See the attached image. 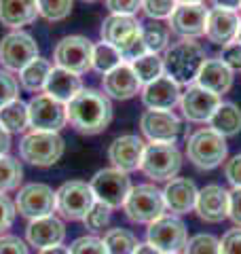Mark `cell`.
Masks as SVG:
<instances>
[{
	"label": "cell",
	"mask_w": 241,
	"mask_h": 254,
	"mask_svg": "<svg viewBox=\"0 0 241 254\" xmlns=\"http://www.w3.org/2000/svg\"><path fill=\"white\" fill-rule=\"evenodd\" d=\"M214 9H227V11H237L241 9V0H212Z\"/></svg>",
	"instance_id": "cell-49"
},
{
	"label": "cell",
	"mask_w": 241,
	"mask_h": 254,
	"mask_svg": "<svg viewBox=\"0 0 241 254\" xmlns=\"http://www.w3.org/2000/svg\"><path fill=\"white\" fill-rule=\"evenodd\" d=\"M233 81H235V72L229 66H224L220 58H212L205 60V64L201 66L195 85L203 87V89L216 95H224L233 87Z\"/></svg>",
	"instance_id": "cell-25"
},
{
	"label": "cell",
	"mask_w": 241,
	"mask_h": 254,
	"mask_svg": "<svg viewBox=\"0 0 241 254\" xmlns=\"http://www.w3.org/2000/svg\"><path fill=\"white\" fill-rule=\"evenodd\" d=\"M38 58V45L34 36L23 30H13L0 41V64L6 72H19Z\"/></svg>",
	"instance_id": "cell-11"
},
{
	"label": "cell",
	"mask_w": 241,
	"mask_h": 254,
	"mask_svg": "<svg viewBox=\"0 0 241 254\" xmlns=\"http://www.w3.org/2000/svg\"><path fill=\"white\" fill-rule=\"evenodd\" d=\"M68 123L78 133L98 136L112 121V104L110 98L98 89H80L66 104Z\"/></svg>",
	"instance_id": "cell-1"
},
{
	"label": "cell",
	"mask_w": 241,
	"mask_h": 254,
	"mask_svg": "<svg viewBox=\"0 0 241 254\" xmlns=\"http://www.w3.org/2000/svg\"><path fill=\"white\" fill-rule=\"evenodd\" d=\"M53 70V64L45 58H34L26 68L19 70V83L26 91L30 93H38L40 89H45V83H47V76Z\"/></svg>",
	"instance_id": "cell-29"
},
{
	"label": "cell",
	"mask_w": 241,
	"mask_h": 254,
	"mask_svg": "<svg viewBox=\"0 0 241 254\" xmlns=\"http://www.w3.org/2000/svg\"><path fill=\"white\" fill-rule=\"evenodd\" d=\"M140 129L150 142H165L176 144L180 136L182 121L172 110H144L140 117Z\"/></svg>",
	"instance_id": "cell-16"
},
{
	"label": "cell",
	"mask_w": 241,
	"mask_h": 254,
	"mask_svg": "<svg viewBox=\"0 0 241 254\" xmlns=\"http://www.w3.org/2000/svg\"><path fill=\"white\" fill-rule=\"evenodd\" d=\"M210 129L220 133L222 138H233L241 131V108L233 102H220L210 119Z\"/></svg>",
	"instance_id": "cell-28"
},
{
	"label": "cell",
	"mask_w": 241,
	"mask_h": 254,
	"mask_svg": "<svg viewBox=\"0 0 241 254\" xmlns=\"http://www.w3.org/2000/svg\"><path fill=\"white\" fill-rule=\"evenodd\" d=\"M125 216L131 222H140V225H150L152 220L163 216L165 201L163 193L155 185H138L131 187L129 195L123 203Z\"/></svg>",
	"instance_id": "cell-5"
},
{
	"label": "cell",
	"mask_w": 241,
	"mask_h": 254,
	"mask_svg": "<svg viewBox=\"0 0 241 254\" xmlns=\"http://www.w3.org/2000/svg\"><path fill=\"white\" fill-rule=\"evenodd\" d=\"M131 68L135 76H138V81L144 85H148L152 81H157L159 76L165 74V68H163V58H161L159 53H146L142 55L140 60L131 62Z\"/></svg>",
	"instance_id": "cell-32"
},
{
	"label": "cell",
	"mask_w": 241,
	"mask_h": 254,
	"mask_svg": "<svg viewBox=\"0 0 241 254\" xmlns=\"http://www.w3.org/2000/svg\"><path fill=\"white\" fill-rule=\"evenodd\" d=\"M235 41L241 45V26H239V32H237V38H235Z\"/></svg>",
	"instance_id": "cell-54"
},
{
	"label": "cell",
	"mask_w": 241,
	"mask_h": 254,
	"mask_svg": "<svg viewBox=\"0 0 241 254\" xmlns=\"http://www.w3.org/2000/svg\"><path fill=\"white\" fill-rule=\"evenodd\" d=\"M63 138L53 131H28L19 140V157L36 168H51L63 155Z\"/></svg>",
	"instance_id": "cell-4"
},
{
	"label": "cell",
	"mask_w": 241,
	"mask_h": 254,
	"mask_svg": "<svg viewBox=\"0 0 241 254\" xmlns=\"http://www.w3.org/2000/svg\"><path fill=\"white\" fill-rule=\"evenodd\" d=\"M28 117L30 127L34 131H53L60 133V129L68 123L66 117V104L53 100L47 93H36L28 102Z\"/></svg>",
	"instance_id": "cell-12"
},
{
	"label": "cell",
	"mask_w": 241,
	"mask_h": 254,
	"mask_svg": "<svg viewBox=\"0 0 241 254\" xmlns=\"http://www.w3.org/2000/svg\"><path fill=\"white\" fill-rule=\"evenodd\" d=\"M207 13L210 9H205V4H178L170 17V32L197 41L199 36H205Z\"/></svg>",
	"instance_id": "cell-17"
},
{
	"label": "cell",
	"mask_w": 241,
	"mask_h": 254,
	"mask_svg": "<svg viewBox=\"0 0 241 254\" xmlns=\"http://www.w3.org/2000/svg\"><path fill=\"white\" fill-rule=\"evenodd\" d=\"M205 60H207L205 49L197 41L180 38L178 43H174L172 47L165 49L163 68H165V74L174 78L180 87L182 85L188 87V85H195L199 70L205 64Z\"/></svg>",
	"instance_id": "cell-2"
},
{
	"label": "cell",
	"mask_w": 241,
	"mask_h": 254,
	"mask_svg": "<svg viewBox=\"0 0 241 254\" xmlns=\"http://www.w3.org/2000/svg\"><path fill=\"white\" fill-rule=\"evenodd\" d=\"M83 2H98V0H83Z\"/></svg>",
	"instance_id": "cell-55"
},
{
	"label": "cell",
	"mask_w": 241,
	"mask_h": 254,
	"mask_svg": "<svg viewBox=\"0 0 241 254\" xmlns=\"http://www.w3.org/2000/svg\"><path fill=\"white\" fill-rule=\"evenodd\" d=\"M9 148H11V133L0 125V157L9 153Z\"/></svg>",
	"instance_id": "cell-50"
},
{
	"label": "cell",
	"mask_w": 241,
	"mask_h": 254,
	"mask_svg": "<svg viewBox=\"0 0 241 254\" xmlns=\"http://www.w3.org/2000/svg\"><path fill=\"white\" fill-rule=\"evenodd\" d=\"M0 125L9 133H21L30 127V117H28V104L21 102L19 98L0 108Z\"/></svg>",
	"instance_id": "cell-30"
},
{
	"label": "cell",
	"mask_w": 241,
	"mask_h": 254,
	"mask_svg": "<svg viewBox=\"0 0 241 254\" xmlns=\"http://www.w3.org/2000/svg\"><path fill=\"white\" fill-rule=\"evenodd\" d=\"M15 205H17V212L28 220L45 218L51 216L53 212H58L55 190L49 185H45V182H30V185L21 187L17 199H15Z\"/></svg>",
	"instance_id": "cell-13"
},
{
	"label": "cell",
	"mask_w": 241,
	"mask_h": 254,
	"mask_svg": "<svg viewBox=\"0 0 241 254\" xmlns=\"http://www.w3.org/2000/svg\"><path fill=\"white\" fill-rule=\"evenodd\" d=\"M178 6V0H142V13L152 21L170 19Z\"/></svg>",
	"instance_id": "cell-37"
},
{
	"label": "cell",
	"mask_w": 241,
	"mask_h": 254,
	"mask_svg": "<svg viewBox=\"0 0 241 254\" xmlns=\"http://www.w3.org/2000/svg\"><path fill=\"white\" fill-rule=\"evenodd\" d=\"M23 180V168L19 163V159H15L11 155L0 157V193H11L17 190Z\"/></svg>",
	"instance_id": "cell-34"
},
{
	"label": "cell",
	"mask_w": 241,
	"mask_h": 254,
	"mask_svg": "<svg viewBox=\"0 0 241 254\" xmlns=\"http://www.w3.org/2000/svg\"><path fill=\"white\" fill-rule=\"evenodd\" d=\"M53 60L60 68L70 70L74 74H85L91 70V60H93V43L87 36H63L61 41L55 45L53 49Z\"/></svg>",
	"instance_id": "cell-8"
},
{
	"label": "cell",
	"mask_w": 241,
	"mask_h": 254,
	"mask_svg": "<svg viewBox=\"0 0 241 254\" xmlns=\"http://www.w3.org/2000/svg\"><path fill=\"white\" fill-rule=\"evenodd\" d=\"M170 26H165V23L161 21H150L146 26H142V41L146 45L148 53H159L167 49V45H170Z\"/></svg>",
	"instance_id": "cell-35"
},
{
	"label": "cell",
	"mask_w": 241,
	"mask_h": 254,
	"mask_svg": "<svg viewBox=\"0 0 241 254\" xmlns=\"http://www.w3.org/2000/svg\"><path fill=\"white\" fill-rule=\"evenodd\" d=\"M220 62L224 66H229L233 72L241 70V45L235 41V43H229L222 47V53H220Z\"/></svg>",
	"instance_id": "cell-43"
},
{
	"label": "cell",
	"mask_w": 241,
	"mask_h": 254,
	"mask_svg": "<svg viewBox=\"0 0 241 254\" xmlns=\"http://www.w3.org/2000/svg\"><path fill=\"white\" fill-rule=\"evenodd\" d=\"M229 218L241 227V189L229 190Z\"/></svg>",
	"instance_id": "cell-48"
},
{
	"label": "cell",
	"mask_w": 241,
	"mask_h": 254,
	"mask_svg": "<svg viewBox=\"0 0 241 254\" xmlns=\"http://www.w3.org/2000/svg\"><path fill=\"white\" fill-rule=\"evenodd\" d=\"M229 146L227 138L216 133L210 127H201L186 138V157L199 170H214L227 161Z\"/></svg>",
	"instance_id": "cell-3"
},
{
	"label": "cell",
	"mask_w": 241,
	"mask_h": 254,
	"mask_svg": "<svg viewBox=\"0 0 241 254\" xmlns=\"http://www.w3.org/2000/svg\"><path fill=\"white\" fill-rule=\"evenodd\" d=\"M38 17L36 0H0V23L13 30L30 26Z\"/></svg>",
	"instance_id": "cell-27"
},
{
	"label": "cell",
	"mask_w": 241,
	"mask_h": 254,
	"mask_svg": "<svg viewBox=\"0 0 241 254\" xmlns=\"http://www.w3.org/2000/svg\"><path fill=\"white\" fill-rule=\"evenodd\" d=\"M220 254H241V227L224 233L220 240Z\"/></svg>",
	"instance_id": "cell-46"
},
{
	"label": "cell",
	"mask_w": 241,
	"mask_h": 254,
	"mask_svg": "<svg viewBox=\"0 0 241 254\" xmlns=\"http://www.w3.org/2000/svg\"><path fill=\"white\" fill-rule=\"evenodd\" d=\"M140 98H142V104L148 110H174V106L180 104L182 89L174 78L163 74L157 81L144 85L140 91Z\"/></svg>",
	"instance_id": "cell-19"
},
{
	"label": "cell",
	"mask_w": 241,
	"mask_h": 254,
	"mask_svg": "<svg viewBox=\"0 0 241 254\" xmlns=\"http://www.w3.org/2000/svg\"><path fill=\"white\" fill-rule=\"evenodd\" d=\"M104 246H106V252L108 254H133L135 248L140 246L138 237H135L131 231L127 229H110L104 235Z\"/></svg>",
	"instance_id": "cell-33"
},
{
	"label": "cell",
	"mask_w": 241,
	"mask_h": 254,
	"mask_svg": "<svg viewBox=\"0 0 241 254\" xmlns=\"http://www.w3.org/2000/svg\"><path fill=\"white\" fill-rule=\"evenodd\" d=\"M70 254H108V252L100 237L83 235V237H76V240L70 244Z\"/></svg>",
	"instance_id": "cell-40"
},
{
	"label": "cell",
	"mask_w": 241,
	"mask_h": 254,
	"mask_svg": "<svg viewBox=\"0 0 241 254\" xmlns=\"http://www.w3.org/2000/svg\"><path fill=\"white\" fill-rule=\"evenodd\" d=\"M195 210L201 220L222 222L229 216V190L220 185H207L199 190Z\"/></svg>",
	"instance_id": "cell-23"
},
{
	"label": "cell",
	"mask_w": 241,
	"mask_h": 254,
	"mask_svg": "<svg viewBox=\"0 0 241 254\" xmlns=\"http://www.w3.org/2000/svg\"><path fill=\"white\" fill-rule=\"evenodd\" d=\"M184 252L186 254H220V240L210 233H199L188 240Z\"/></svg>",
	"instance_id": "cell-38"
},
{
	"label": "cell",
	"mask_w": 241,
	"mask_h": 254,
	"mask_svg": "<svg viewBox=\"0 0 241 254\" xmlns=\"http://www.w3.org/2000/svg\"><path fill=\"white\" fill-rule=\"evenodd\" d=\"M123 64V55L117 47H112L108 43H98L93 45V60H91V70L100 74H108L115 68H119Z\"/></svg>",
	"instance_id": "cell-31"
},
{
	"label": "cell",
	"mask_w": 241,
	"mask_h": 254,
	"mask_svg": "<svg viewBox=\"0 0 241 254\" xmlns=\"http://www.w3.org/2000/svg\"><path fill=\"white\" fill-rule=\"evenodd\" d=\"M26 240L30 246H34L38 250L53 248V246H61L66 240V227L58 216H45L30 220L26 227Z\"/></svg>",
	"instance_id": "cell-22"
},
{
	"label": "cell",
	"mask_w": 241,
	"mask_h": 254,
	"mask_svg": "<svg viewBox=\"0 0 241 254\" xmlns=\"http://www.w3.org/2000/svg\"><path fill=\"white\" fill-rule=\"evenodd\" d=\"M239 26H241V17L237 11L210 9V13H207V23H205V38L220 47L235 43Z\"/></svg>",
	"instance_id": "cell-21"
},
{
	"label": "cell",
	"mask_w": 241,
	"mask_h": 254,
	"mask_svg": "<svg viewBox=\"0 0 241 254\" xmlns=\"http://www.w3.org/2000/svg\"><path fill=\"white\" fill-rule=\"evenodd\" d=\"M100 36L104 43L117 47V49L123 53L142 38V23L135 17H129V15H112L110 13L108 17L102 21Z\"/></svg>",
	"instance_id": "cell-14"
},
{
	"label": "cell",
	"mask_w": 241,
	"mask_h": 254,
	"mask_svg": "<svg viewBox=\"0 0 241 254\" xmlns=\"http://www.w3.org/2000/svg\"><path fill=\"white\" fill-rule=\"evenodd\" d=\"M15 216H17V205H15V201L9 195L0 193V235H2L6 229L13 227Z\"/></svg>",
	"instance_id": "cell-42"
},
{
	"label": "cell",
	"mask_w": 241,
	"mask_h": 254,
	"mask_svg": "<svg viewBox=\"0 0 241 254\" xmlns=\"http://www.w3.org/2000/svg\"><path fill=\"white\" fill-rule=\"evenodd\" d=\"M110 208L108 205H104L100 201H95L93 203V208L87 212V216L83 218L85 222V229L87 231H91V233H98V231H104V229L108 227V222H110Z\"/></svg>",
	"instance_id": "cell-39"
},
{
	"label": "cell",
	"mask_w": 241,
	"mask_h": 254,
	"mask_svg": "<svg viewBox=\"0 0 241 254\" xmlns=\"http://www.w3.org/2000/svg\"><path fill=\"white\" fill-rule=\"evenodd\" d=\"M161 193H163L165 210H170L172 214H188L190 210H195L199 189L188 178H172Z\"/></svg>",
	"instance_id": "cell-24"
},
{
	"label": "cell",
	"mask_w": 241,
	"mask_h": 254,
	"mask_svg": "<svg viewBox=\"0 0 241 254\" xmlns=\"http://www.w3.org/2000/svg\"><path fill=\"white\" fill-rule=\"evenodd\" d=\"M178 254H180V252H178Z\"/></svg>",
	"instance_id": "cell-56"
},
{
	"label": "cell",
	"mask_w": 241,
	"mask_h": 254,
	"mask_svg": "<svg viewBox=\"0 0 241 254\" xmlns=\"http://www.w3.org/2000/svg\"><path fill=\"white\" fill-rule=\"evenodd\" d=\"M205 0H178V4H203Z\"/></svg>",
	"instance_id": "cell-53"
},
{
	"label": "cell",
	"mask_w": 241,
	"mask_h": 254,
	"mask_svg": "<svg viewBox=\"0 0 241 254\" xmlns=\"http://www.w3.org/2000/svg\"><path fill=\"white\" fill-rule=\"evenodd\" d=\"M0 254H30L28 244L17 235H0Z\"/></svg>",
	"instance_id": "cell-44"
},
{
	"label": "cell",
	"mask_w": 241,
	"mask_h": 254,
	"mask_svg": "<svg viewBox=\"0 0 241 254\" xmlns=\"http://www.w3.org/2000/svg\"><path fill=\"white\" fill-rule=\"evenodd\" d=\"M89 187L93 190L95 201L108 205L110 210H117L125 203L127 195H129L131 180H129V174L120 172L117 168H104L93 174Z\"/></svg>",
	"instance_id": "cell-7"
},
{
	"label": "cell",
	"mask_w": 241,
	"mask_h": 254,
	"mask_svg": "<svg viewBox=\"0 0 241 254\" xmlns=\"http://www.w3.org/2000/svg\"><path fill=\"white\" fill-rule=\"evenodd\" d=\"M106 6L112 15H129V17H133L142 9V0H106Z\"/></svg>",
	"instance_id": "cell-45"
},
{
	"label": "cell",
	"mask_w": 241,
	"mask_h": 254,
	"mask_svg": "<svg viewBox=\"0 0 241 254\" xmlns=\"http://www.w3.org/2000/svg\"><path fill=\"white\" fill-rule=\"evenodd\" d=\"M19 98V83L11 72L0 70V108L11 104Z\"/></svg>",
	"instance_id": "cell-41"
},
{
	"label": "cell",
	"mask_w": 241,
	"mask_h": 254,
	"mask_svg": "<svg viewBox=\"0 0 241 254\" xmlns=\"http://www.w3.org/2000/svg\"><path fill=\"white\" fill-rule=\"evenodd\" d=\"M80 89H83V81H80L78 74L55 66L49 72V76H47V83H45L43 91L47 95H51L53 100L61 102V104H68V102L74 98Z\"/></svg>",
	"instance_id": "cell-26"
},
{
	"label": "cell",
	"mask_w": 241,
	"mask_h": 254,
	"mask_svg": "<svg viewBox=\"0 0 241 254\" xmlns=\"http://www.w3.org/2000/svg\"><path fill=\"white\" fill-rule=\"evenodd\" d=\"M144 148H146V144H144V140L140 136H135V133H125V136H119L110 142L108 159H110L112 168L129 174V172L140 170Z\"/></svg>",
	"instance_id": "cell-18"
},
{
	"label": "cell",
	"mask_w": 241,
	"mask_h": 254,
	"mask_svg": "<svg viewBox=\"0 0 241 254\" xmlns=\"http://www.w3.org/2000/svg\"><path fill=\"white\" fill-rule=\"evenodd\" d=\"M38 17L47 21H63L72 13L74 0H36Z\"/></svg>",
	"instance_id": "cell-36"
},
{
	"label": "cell",
	"mask_w": 241,
	"mask_h": 254,
	"mask_svg": "<svg viewBox=\"0 0 241 254\" xmlns=\"http://www.w3.org/2000/svg\"><path fill=\"white\" fill-rule=\"evenodd\" d=\"M38 254H70V248H66V246H53V248L38 250Z\"/></svg>",
	"instance_id": "cell-52"
},
{
	"label": "cell",
	"mask_w": 241,
	"mask_h": 254,
	"mask_svg": "<svg viewBox=\"0 0 241 254\" xmlns=\"http://www.w3.org/2000/svg\"><path fill=\"white\" fill-rule=\"evenodd\" d=\"M133 254H161V252L155 248V246H150V244L146 242V244H140L138 248H135V252H133Z\"/></svg>",
	"instance_id": "cell-51"
},
{
	"label": "cell",
	"mask_w": 241,
	"mask_h": 254,
	"mask_svg": "<svg viewBox=\"0 0 241 254\" xmlns=\"http://www.w3.org/2000/svg\"><path fill=\"white\" fill-rule=\"evenodd\" d=\"M220 102H222L220 95L207 91L199 85H188L182 91L180 110L184 119L190 123H210V119L216 113V108L220 106Z\"/></svg>",
	"instance_id": "cell-15"
},
{
	"label": "cell",
	"mask_w": 241,
	"mask_h": 254,
	"mask_svg": "<svg viewBox=\"0 0 241 254\" xmlns=\"http://www.w3.org/2000/svg\"><path fill=\"white\" fill-rule=\"evenodd\" d=\"M102 89L110 100H131L142 91V83L135 76L131 64H120L112 72L102 76Z\"/></svg>",
	"instance_id": "cell-20"
},
{
	"label": "cell",
	"mask_w": 241,
	"mask_h": 254,
	"mask_svg": "<svg viewBox=\"0 0 241 254\" xmlns=\"http://www.w3.org/2000/svg\"><path fill=\"white\" fill-rule=\"evenodd\" d=\"M146 240L150 246L161 252V254H178L186 248L188 244V233L186 225L176 218V216H161L157 220H152L146 231Z\"/></svg>",
	"instance_id": "cell-9"
},
{
	"label": "cell",
	"mask_w": 241,
	"mask_h": 254,
	"mask_svg": "<svg viewBox=\"0 0 241 254\" xmlns=\"http://www.w3.org/2000/svg\"><path fill=\"white\" fill-rule=\"evenodd\" d=\"M95 197L91 187L83 180H68L55 190L58 212L68 220H83L93 208Z\"/></svg>",
	"instance_id": "cell-10"
},
{
	"label": "cell",
	"mask_w": 241,
	"mask_h": 254,
	"mask_svg": "<svg viewBox=\"0 0 241 254\" xmlns=\"http://www.w3.org/2000/svg\"><path fill=\"white\" fill-rule=\"evenodd\" d=\"M182 168V153L176 144L150 142L144 148L140 170L152 180H172Z\"/></svg>",
	"instance_id": "cell-6"
},
{
	"label": "cell",
	"mask_w": 241,
	"mask_h": 254,
	"mask_svg": "<svg viewBox=\"0 0 241 254\" xmlns=\"http://www.w3.org/2000/svg\"><path fill=\"white\" fill-rule=\"evenodd\" d=\"M224 176L233 185V189H241V155L231 157L224 163Z\"/></svg>",
	"instance_id": "cell-47"
}]
</instances>
